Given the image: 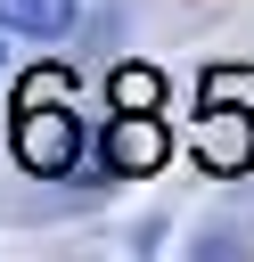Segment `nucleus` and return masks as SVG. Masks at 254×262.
Returning <instances> with one entry per match:
<instances>
[{
  "label": "nucleus",
  "instance_id": "obj_3",
  "mask_svg": "<svg viewBox=\"0 0 254 262\" xmlns=\"http://www.w3.org/2000/svg\"><path fill=\"white\" fill-rule=\"evenodd\" d=\"M197 147H205V156H197L205 172L238 180V172L254 164V115H246V106H213V98H205V139H197Z\"/></svg>",
  "mask_w": 254,
  "mask_h": 262
},
{
  "label": "nucleus",
  "instance_id": "obj_4",
  "mask_svg": "<svg viewBox=\"0 0 254 262\" xmlns=\"http://www.w3.org/2000/svg\"><path fill=\"white\" fill-rule=\"evenodd\" d=\"M74 8L82 0H0V25L16 41H57V33H74Z\"/></svg>",
  "mask_w": 254,
  "mask_h": 262
},
{
  "label": "nucleus",
  "instance_id": "obj_1",
  "mask_svg": "<svg viewBox=\"0 0 254 262\" xmlns=\"http://www.w3.org/2000/svg\"><path fill=\"white\" fill-rule=\"evenodd\" d=\"M16 164L33 172V180H66L74 164H82V123H74V106L49 90V98H16Z\"/></svg>",
  "mask_w": 254,
  "mask_h": 262
},
{
  "label": "nucleus",
  "instance_id": "obj_2",
  "mask_svg": "<svg viewBox=\"0 0 254 262\" xmlns=\"http://www.w3.org/2000/svg\"><path fill=\"white\" fill-rule=\"evenodd\" d=\"M98 156H107V172L115 180H147L172 147H164V123H156V106H115V123L98 131Z\"/></svg>",
  "mask_w": 254,
  "mask_h": 262
},
{
  "label": "nucleus",
  "instance_id": "obj_6",
  "mask_svg": "<svg viewBox=\"0 0 254 262\" xmlns=\"http://www.w3.org/2000/svg\"><path fill=\"white\" fill-rule=\"evenodd\" d=\"M0 66H8V49H0Z\"/></svg>",
  "mask_w": 254,
  "mask_h": 262
},
{
  "label": "nucleus",
  "instance_id": "obj_5",
  "mask_svg": "<svg viewBox=\"0 0 254 262\" xmlns=\"http://www.w3.org/2000/svg\"><path fill=\"white\" fill-rule=\"evenodd\" d=\"M156 90H164L156 66H115V106H156Z\"/></svg>",
  "mask_w": 254,
  "mask_h": 262
}]
</instances>
